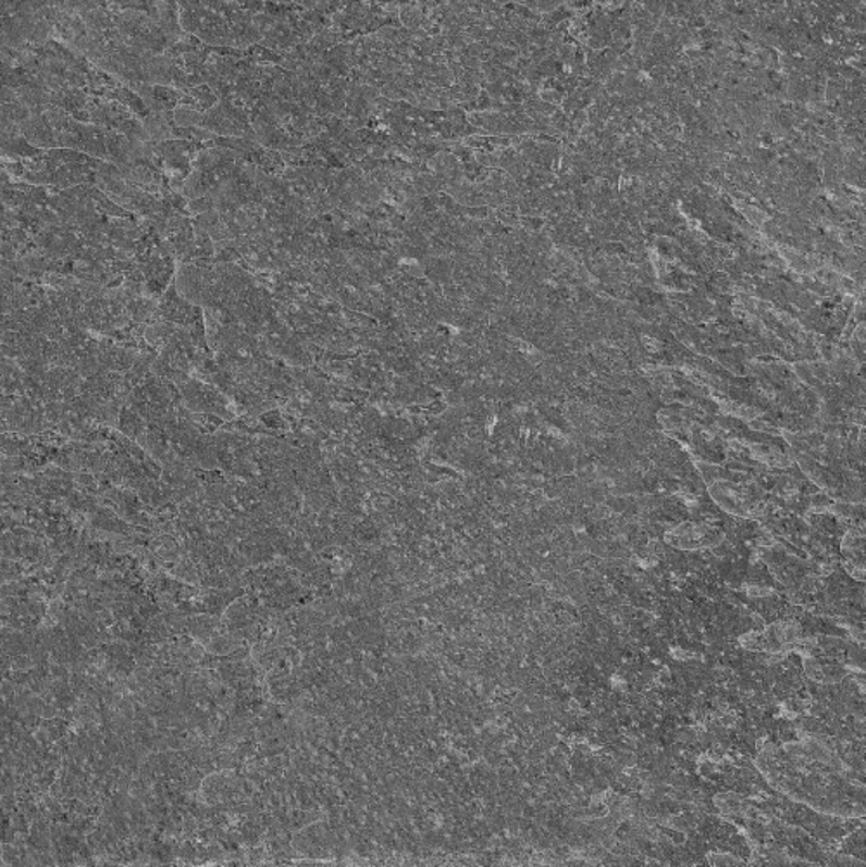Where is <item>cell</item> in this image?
<instances>
[{"label": "cell", "mask_w": 866, "mask_h": 867, "mask_svg": "<svg viewBox=\"0 0 866 867\" xmlns=\"http://www.w3.org/2000/svg\"><path fill=\"white\" fill-rule=\"evenodd\" d=\"M22 136L37 149H58V140H55L54 131L47 122L44 113H32L25 122L22 123Z\"/></svg>", "instance_id": "6da1fadb"}]
</instances>
